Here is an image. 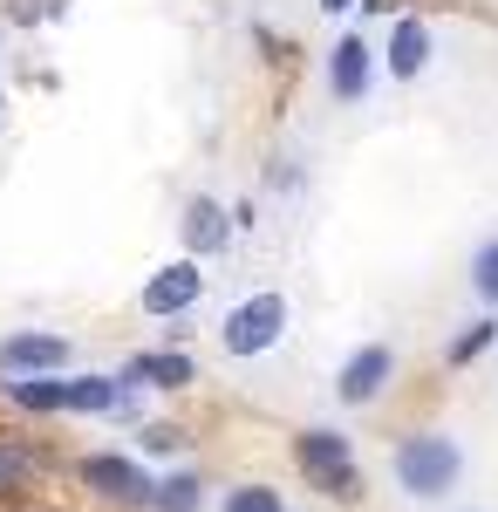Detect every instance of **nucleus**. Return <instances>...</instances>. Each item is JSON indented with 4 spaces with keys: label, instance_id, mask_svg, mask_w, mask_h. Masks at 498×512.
Wrapping results in <instances>:
<instances>
[{
    "label": "nucleus",
    "instance_id": "13",
    "mask_svg": "<svg viewBox=\"0 0 498 512\" xmlns=\"http://www.w3.org/2000/svg\"><path fill=\"white\" fill-rule=\"evenodd\" d=\"M151 506H157V512H198V506H205V485H198V472H171V478H157Z\"/></svg>",
    "mask_w": 498,
    "mask_h": 512
},
{
    "label": "nucleus",
    "instance_id": "8",
    "mask_svg": "<svg viewBox=\"0 0 498 512\" xmlns=\"http://www.w3.org/2000/svg\"><path fill=\"white\" fill-rule=\"evenodd\" d=\"M430 55H437V35H430V21L423 14H396V28L383 41V76L389 82H417L430 69Z\"/></svg>",
    "mask_w": 498,
    "mask_h": 512
},
{
    "label": "nucleus",
    "instance_id": "9",
    "mask_svg": "<svg viewBox=\"0 0 498 512\" xmlns=\"http://www.w3.org/2000/svg\"><path fill=\"white\" fill-rule=\"evenodd\" d=\"M62 362H69V342H62L55 328H21V335L0 342V369H7V376H48V369H62Z\"/></svg>",
    "mask_w": 498,
    "mask_h": 512
},
{
    "label": "nucleus",
    "instance_id": "19",
    "mask_svg": "<svg viewBox=\"0 0 498 512\" xmlns=\"http://www.w3.org/2000/svg\"><path fill=\"white\" fill-rule=\"evenodd\" d=\"M0 110H7V103H0Z\"/></svg>",
    "mask_w": 498,
    "mask_h": 512
},
{
    "label": "nucleus",
    "instance_id": "17",
    "mask_svg": "<svg viewBox=\"0 0 498 512\" xmlns=\"http://www.w3.org/2000/svg\"><path fill=\"white\" fill-rule=\"evenodd\" d=\"M21 478H28V458H21L14 444H0V492H7V485H21Z\"/></svg>",
    "mask_w": 498,
    "mask_h": 512
},
{
    "label": "nucleus",
    "instance_id": "4",
    "mask_svg": "<svg viewBox=\"0 0 498 512\" xmlns=\"http://www.w3.org/2000/svg\"><path fill=\"white\" fill-rule=\"evenodd\" d=\"M389 383H396V349L389 342H355L342 355V369H335V403L342 410H369V403H383Z\"/></svg>",
    "mask_w": 498,
    "mask_h": 512
},
{
    "label": "nucleus",
    "instance_id": "7",
    "mask_svg": "<svg viewBox=\"0 0 498 512\" xmlns=\"http://www.w3.org/2000/svg\"><path fill=\"white\" fill-rule=\"evenodd\" d=\"M198 294H205V267L192 253L185 260H164L151 280H144V315H192Z\"/></svg>",
    "mask_w": 498,
    "mask_h": 512
},
{
    "label": "nucleus",
    "instance_id": "12",
    "mask_svg": "<svg viewBox=\"0 0 498 512\" xmlns=\"http://www.w3.org/2000/svg\"><path fill=\"white\" fill-rule=\"evenodd\" d=\"M123 383H157V390H185L192 383V355H137L130 369H123Z\"/></svg>",
    "mask_w": 498,
    "mask_h": 512
},
{
    "label": "nucleus",
    "instance_id": "15",
    "mask_svg": "<svg viewBox=\"0 0 498 512\" xmlns=\"http://www.w3.org/2000/svg\"><path fill=\"white\" fill-rule=\"evenodd\" d=\"M226 512H287V499H280L273 485H232Z\"/></svg>",
    "mask_w": 498,
    "mask_h": 512
},
{
    "label": "nucleus",
    "instance_id": "3",
    "mask_svg": "<svg viewBox=\"0 0 498 512\" xmlns=\"http://www.w3.org/2000/svg\"><path fill=\"white\" fill-rule=\"evenodd\" d=\"M294 458H301V472L314 478L321 492H335V499H355V492H362V465H355V444H348V431H335V424H321V431H301Z\"/></svg>",
    "mask_w": 498,
    "mask_h": 512
},
{
    "label": "nucleus",
    "instance_id": "10",
    "mask_svg": "<svg viewBox=\"0 0 498 512\" xmlns=\"http://www.w3.org/2000/svg\"><path fill=\"white\" fill-rule=\"evenodd\" d=\"M178 233H185V253L192 260H205V253H226L232 246V212L219 205V198H185V219H178Z\"/></svg>",
    "mask_w": 498,
    "mask_h": 512
},
{
    "label": "nucleus",
    "instance_id": "2",
    "mask_svg": "<svg viewBox=\"0 0 498 512\" xmlns=\"http://www.w3.org/2000/svg\"><path fill=\"white\" fill-rule=\"evenodd\" d=\"M287 321H294L287 294L260 287V294H246V301L219 321V349H226L232 362H253V355H267V349H280V342H287Z\"/></svg>",
    "mask_w": 498,
    "mask_h": 512
},
{
    "label": "nucleus",
    "instance_id": "6",
    "mask_svg": "<svg viewBox=\"0 0 498 512\" xmlns=\"http://www.w3.org/2000/svg\"><path fill=\"white\" fill-rule=\"evenodd\" d=\"M376 48H369V35H342L335 48H328V96L335 103H362L369 89H376Z\"/></svg>",
    "mask_w": 498,
    "mask_h": 512
},
{
    "label": "nucleus",
    "instance_id": "11",
    "mask_svg": "<svg viewBox=\"0 0 498 512\" xmlns=\"http://www.w3.org/2000/svg\"><path fill=\"white\" fill-rule=\"evenodd\" d=\"M464 287H471L478 308H498V233H485L478 246H471V260H464Z\"/></svg>",
    "mask_w": 498,
    "mask_h": 512
},
{
    "label": "nucleus",
    "instance_id": "14",
    "mask_svg": "<svg viewBox=\"0 0 498 512\" xmlns=\"http://www.w3.org/2000/svg\"><path fill=\"white\" fill-rule=\"evenodd\" d=\"M485 349H498V321H492V308H485V315H478V321H464V335H458V342H451V362H458V369H464V362H478V355H485Z\"/></svg>",
    "mask_w": 498,
    "mask_h": 512
},
{
    "label": "nucleus",
    "instance_id": "18",
    "mask_svg": "<svg viewBox=\"0 0 498 512\" xmlns=\"http://www.w3.org/2000/svg\"><path fill=\"white\" fill-rule=\"evenodd\" d=\"M348 7H355V0H321V14H348Z\"/></svg>",
    "mask_w": 498,
    "mask_h": 512
},
{
    "label": "nucleus",
    "instance_id": "16",
    "mask_svg": "<svg viewBox=\"0 0 498 512\" xmlns=\"http://www.w3.org/2000/svg\"><path fill=\"white\" fill-rule=\"evenodd\" d=\"M137 451H144V458H178V451H185V431H178V424H144V431H137Z\"/></svg>",
    "mask_w": 498,
    "mask_h": 512
},
{
    "label": "nucleus",
    "instance_id": "5",
    "mask_svg": "<svg viewBox=\"0 0 498 512\" xmlns=\"http://www.w3.org/2000/svg\"><path fill=\"white\" fill-rule=\"evenodd\" d=\"M82 485L116 499V506H151V492H157V478L137 458H116V451H89L82 458Z\"/></svg>",
    "mask_w": 498,
    "mask_h": 512
},
{
    "label": "nucleus",
    "instance_id": "1",
    "mask_svg": "<svg viewBox=\"0 0 498 512\" xmlns=\"http://www.w3.org/2000/svg\"><path fill=\"white\" fill-rule=\"evenodd\" d=\"M389 478L403 499L417 506H444L464 485V444L451 431H410L396 451H389Z\"/></svg>",
    "mask_w": 498,
    "mask_h": 512
}]
</instances>
